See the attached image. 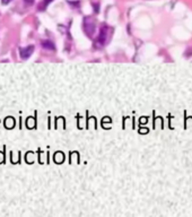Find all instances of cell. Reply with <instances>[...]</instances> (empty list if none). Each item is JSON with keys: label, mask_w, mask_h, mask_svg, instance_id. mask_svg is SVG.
<instances>
[{"label": "cell", "mask_w": 192, "mask_h": 217, "mask_svg": "<svg viewBox=\"0 0 192 217\" xmlns=\"http://www.w3.org/2000/svg\"><path fill=\"white\" fill-rule=\"evenodd\" d=\"M95 6V13H98V6L97 5H94Z\"/></svg>", "instance_id": "ba28073f"}, {"label": "cell", "mask_w": 192, "mask_h": 217, "mask_svg": "<svg viewBox=\"0 0 192 217\" xmlns=\"http://www.w3.org/2000/svg\"><path fill=\"white\" fill-rule=\"evenodd\" d=\"M33 51H34V46L33 45H28L26 48H20L19 52H20V58L22 59H28V58L32 56Z\"/></svg>", "instance_id": "3957f363"}, {"label": "cell", "mask_w": 192, "mask_h": 217, "mask_svg": "<svg viewBox=\"0 0 192 217\" xmlns=\"http://www.w3.org/2000/svg\"><path fill=\"white\" fill-rule=\"evenodd\" d=\"M109 38V26L103 25L100 30V33L97 35V38L94 41V48L95 49H102L103 46L105 45L106 41Z\"/></svg>", "instance_id": "6da1fadb"}, {"label": "cell", "mask_w": 192, "mask_h": 217, "mask_svg": "<svg viewBox=\"0 0 192 217\" xmlns=\"http://www.w3.org/2000/svg\"><path fill=\"white\" fill-rule=\"evenodd\" d=\"M10 1H12V0H1V4H2V5H8Z\"/></svg>", "instance_id": "52a82bcc"}, {"label": "cell", "mask_w": 192, "mask_h": 217, "mask_svg": "<svg viewBox=\"0 0 192 217\" xmlns=\"http://www.w3.org/2000/svg\"><path fill=\"white\" fill-rule=\"evenodd\" d=\"M42 46L44 48V49H48V50H52V51H54L56 50V45L53 42L51 41H42Z\"/></svg>", "instance_id": "277c9868"}, {"label": "cell", "mask_w": 192, "mask_h": 217, "mask_svg": "<svg viewBox=\"0 0 192 217\" xmlns=\"http://www.w3.org/2000/svg\"><path fill=\"white\" fill-rule=\"evenodd\" d=\"M50 2H52V0H43L40 5H38V10H44V9H46V7H48V5L50 4Z\"/></svg>", "instance_id": "5b68a950"}, {"label": "cell", "mask_w": 192, "mask_h": 217, "mask_svg": "<svg viewBox=\"0 0 192 217\" xmlns=\"http://www.w3.org/2000/svg\"><path fill=\"white\" fill-rule=\"evenodd\" d=\"M24 2H25L26 6H32L34 4V0H24Z\"/></svg>", "instance_id": "8992f818"}, {"label": "cell", "mask_w": 192, "mask_h": 217, "mask_svg": "<svg viewBox=\"0 0 192 217\" xmlns=\"http://www.w3.org/2000/svg\"><path fill=\"white\" fill-rule=\"evenodd\" d=\"M96 30V22L93 17H85L84 18V31L87 36L92 38L95 33Z\"/></svg>", "instance_id": "7a4b0ae2"}]
</instances>
